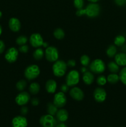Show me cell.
Returning <instances> with one entry per match:
<instances>
[{"mask_svg":"<svg viewBox=\"0 0 126 127\" xmlns=\"http://www.w3.org/2000/svg\"><path fill=\"white\" fill-rule=\"evenodd\" d=\"M101 12L100 6L96 2H90L86 5L85 8L77 9L76 11V16H86L89 18H95L100 15Z\"/></svg>","mask_w":126,"mask_h":127,"instance_id":"obj_1","label":"cell"},{"mask_svg":"<svg viewBox=\"0 0 126 127\" xmlns=\"http://www.w3.org/2000/svg\"><path fill=\"white\" fill-rule=\"evenodd\" d=\"M67 63L61 60H58L56 62H54L52 66L53 74L58 78H61L65 75L67 72Z\"/></svg>","mask_w":126,"mask_h":127,"instance_id":"obj_2","label":"cell"},{"mask_svg":"<svg viewBox=\"0 0 126 127\" xmlns=\"http://www.w3.org/2000/svg\"><path fill=\"white\" fill-rule=\"evenodd\" d=\"M106 68V66L104 61L101 59L97 58L90 62L89 64V69L90 71L94 74H100L105 72Z\"/></svg>","mask_w":126,"mask_h":127,"instance_id":"obj_3","label":"cell"},{"mask_svg":"<svg viewBox=\"0 0 126 127\" xmlns=\"http://www.w3.org/2000/svg\"><path fill=\"white\" fill-rule=\"evenodd\" d=\"M40 74V69L37 64H30L25 69L24 76L27 80L32 81L38 78Z\"/></svg>","mask_w":126,"mask_h":127,"instance_id":"obj_4","label":"cell"},{"mask_svg":"<svg viewBox=\"0 0 126 127\" xmlns=\"http://www.w3.org/2000/svg\"><path fill=\"white\" fill-rule=\"evenodd\" d=\"M80 81V73L76 69L70 70L65 77V84L69 87H74Z\"/></svg>","mask_w":126,"mask_h":127,"instance_id":"obj_5","label":"cell"},{"mask_svg":"<svg viewBox=\"0 0 126 127\" xmlns=\"http://www.w3.org/2000/svg\"><path fill=\"white\" fill-rule=\"evenodd\" d=\"M44 57L46 60L51 63H54L59 59V51L54 46H48L44 50Z\"/></svg>","mask_w":126,"mask_h":127,"instance_id":"obj_6","label":"cell"},{"mask_svg":"<svg viewBox=\"0 0 126 127\" xmlns=\"http://www.w3.org/2000/svg\"><path fill=\"white\" fill-rule=\"evenodd\" d=\"M39 122L42 127H56L58 122L53 115L49 114L42 115L40 119Z\"/></svg>","mask_w":126,"mask_h":127,"instance_id":"obj_7","label":"cell"},{"mask_svg":"<svg viewBox=\"0 0 126 127\" xmlns=\"http://www.w3.org/2000/svg\"><path fill=\"white\" fill-rule=\"evenodd\" d=\"M93 96L96 102L103 103L106 100L107 93L105 89L101 87H98L94 90Z\"/></svg>","mask_w":126,"mask_h":127,"instance_id":"obj_8","label":"cell"},{"mask_svg":"<svg viewBox=\"0 0 126 127\" xmlns=\"http://www.w3.org/2000/svg\"><path fill=\"white\" fill-rule=\"evenodd\" d=\"M53 103L58 108H63L67 103V97L65 93L60 91L56 93L54 95Z\"/></svg>","mask_w":126,"mask_h":127,"instance_id":"obj_9","label":"cell"},{"mask_svg":"<svg viewBox=\"0 0 126 127\" xmlns=\"http://www.w3.org/2000/svg\"><path fill=\"white\" fill-rule=\"evenodd\" d=\"M19 56V50L15 47H11L6 50L4 55L5 60L9 63H13L17 61Z\"/></svg>","mask_w":126,"mask_h":127,"instance_id":"obj_10","label":"cell"},{"mask_svg":"<svg viewBox=\"0 0 126 127\" xmlns=\"http://www.w3.org/2000/svg\"><path fill=\"white\" fill-rule=\"evenodd\" d=\"M30 100V95L25 91H22L19 93L15 98L16 103L19 106L25 105Z\"/></svg>","mask_w":126,"mask_h":127,"instance_id":"obj_11","label":"cell"},{"mask_svg":"<svg viewBox=\"0 0 126 127\" xmlns=\"http://www.w3.org/2000/svg\"><path fill=\"white\" fill-rule=\"evenodd\" d=\"M29 42L32 47L37 48L43 46L44 40L40 33H33L30 36Z\"/></svg>","mask_w":126,"mask_h":127,"instance_id":"obj_12","label":"cell"},{"mask_svg":"<svg viewBox=\"0 0 126 127\" xmlns=\"http://www.w3.org/2000/svg\"><path fill=\"white\" fill-rule=\"evenodd\" d=\"M69 95L77 101H81L84 98V91L79 87H72L69 91Z\"/></svg>","mask_w":126,"mask_h":127,"instance_id":"obj_13","label":"cell"},{"mask_svg":"<svg viewBox=\"0 0 126 127\" xmlns=\"http://www.w3.org/2000/svg\"><path fill=\"white\" fill-rule=\"evenodd\" d=\"M11 124L12 127H27L28 121L23 115H17L12 119Z\"/></svg>","mask_w":126,"mask_h":127,"instance_id":"obj_14","label":"cell"},{"mask_svg":"<svg viewBox=\"0 0 126 127\" xmlns=\"http://www.w3.org/2000/svg\"><path fill=\"white\" fill-rule=\"evenodd\" d=\"M8 26L11 31L14 32H17L21 30V21L17 17H11L9 20Z\"/></svg>","mask_w":126,"mask_h":127,"instance_id":"obj_15","label":"cell"},{"mask_svg":"<svg viewBox=\"0 0 126 127\" xmlns=\"http://www.w3.org/2000/svg\"><path fill=\"white\" fill-rule=\"evenodd\" d=\"M69 118V113L65 109H62L58 110L56 114V119L58 122H65Z\"/></svg>","mask_w":126,"mask_h":127,"instance_id":"obj_16","label":"cell"},{"mask_svg":"<svg viewBox=\"0 0 126 127\" xmlns=\"http://www.w3.org/2000/svg\"><path fill=\"white\" fill-rule=\"evenodd\" d=\"M57 83L54 79H48L45 84V89L49 94H54L57 89Z\"/></svg>","mask_w":126,"mask_h":127,"instance_id":"obj_17","label":"cell"},{"mask_svg":"<svg viewBox=\"0 0 126 127\" xmlns=\"http://www.w3.org/2000/svg\"><path fill=\"white\" fill-rule=\"evenodd\" d=\"M114 62L119 66H126V53L121 52L115 55Z\"/></svg>","mask_w":126,"mask_h":127,"instance_id":"obj_18","label":"cell"},{"mask_svg":"<svg viewBox=\"0 0 126 127\" xmlns=\"http://www.w3.org/2000/svg\"><path fill=\"white\" fill-rule=\"evenodd\" d=\"M82 79L84 83L86 85H91L93 83L94 79H95L93 73L92 72L88 71L87 72L83 74Z\"/></svg>","mask_w":126,"mask_h":127,"instance_id":"obj_19","label":"cell"},{"mask_svg":"<svg viewBox=\"0 0 126 127\" xmlns=\"http://www.w3.org/2000/svg\"><path fill=\"white\" fill-rule=\"evenodd\" d=\"M40 91V86L37 82L32 83L28 87V91L32 95H37Z\"/></svg>","mask_w":126,"mask_h":127,"instance_id":"obj_20","label":"cell"},{"mask_svg":"<svg viewBox=\"0 0 126 127\" xmlns=\"http://www.w3.org/2000/svg\"><path fill=\"white\" fill-rule=\"evenodd\" d=\"M44 56V51L41 47L37 48L33 52V57L35 60H41Z\"/></svg>","mask_w":126,"mask_h":127,"instance_id":"obj_21","label":"cell"},{"mask_svg":"<svg viewBox=\"0 0 126 127\" xmlns=\"http://www.w3.org/2000/svg\"><path fill=\"white\" fill-rule=\"evenodd\" d=\"M117 50L116 46L115 45H110L106 49V53L109 58H113L117 54Z\"/></svg>","mask_w":126,"mask_h":127,"instance_id":"obj_22","label":"cell"},{"mask_svg":"<svg viewBox=\"0 0 126 127\" xmlns=\"http://www.w3.org/2000/svg\"><path fill=\"white\" fill-rule=\"evenodd\" d=\"M58 110V108L56 106L53 102H48L47 104L46 111L48 114L54 116Z\"/></svg>","mask_w":126,"mask_h":127,"instance_id":"obj_23","label":"cell"},{"mask_svg":"<svg viewBox=\"0 0 126 127\" xmlns=\"http://www.w3.org/2000/svg\"><path fill=\"white\" fill-rule=\"evenodd\" d=\"M126 42V37L122 35H118L115 37L114 40V43L116 46L117 47H122L124 45Z\"/></svg>","mask_w":126,"mask_h":127,"instance_id":"obj_24","label":"cell"},{"mask_svg":"<svg viewBox=\"0 0 126 127\" xmlns=\"http://www.w3.org/2000/svg\"><path fill=\"white\" fill-rule=\"evenodd\" d=\"M106 78H107V81L111 84H116L118 83L119 81H120L119 74H117V73H111L107 75Z\"/></svg>","mask_w":126,"mask_h":127,"instance_id":"obj_25","label":"cell"},{"mask_svg":"<svg viewBox=\"0 0 126 127\" xmlns=\"http://www.w3.org/2000/svg\"><path fill=\"white\" fill-rule=\"evenodd\" d=\"M107 68L111 73H117L119 71V66L112 61L107 63Z\"/></svg>","mask_w":126,"mask_h":127,"instance_id":"obj_26","label":"cell"},{"mask_svg":"<svg viewBox=\"0 0 126 127\" xmlns=\"http://www.w3.org/2000/svg\"><path fill=\"white\" fill-rule=\"evenodd\" d=\"M53 35L56 39L62 40L65 37V32L61 28H57L53 32Z\"/></svg>","mask_w":126,"mask_h":127,"instance_id":"obj_27","label":"cell"},{"mask_svg":"<svg viewBox=\"0 0 126 127\" xmlns=\"http://www.w3.org/2000/svg\"><path fill=\"white\" fill-rule=\"evenodd\" d=\"M27 85V81L25 80H24V79H21V80H19L16 83V87L17 91L22 92L23 91V90L25 89Z\"/></svg>","mask_w":126,"mask_h":127,"instance_id":"obj_28","label":"cell"},{"mask_svg":"<svg viewBox=\"0 0 126 127\" xmlns=\"http://www.w3.org/2000/svg\"><path fill=\"white\" fill-rule=\"evenodd\" d=\"M80 62L83 66H88L90 63V58L86 55H83L80 58Z\"/></svg>","mask_w":126,"mask_h":127,"instance_id":"obj_29","label":"cell"},{"mask_svg":"<svg viewBox=\"0 0 126 127\" xmlns=\"http://www.w3.org/2000/svg\"><path fill=\"white\" fill-rule=\"evenodd\" d=\"M28 40V37H26L25 35H20L16 38V42L17 45L21 46L23 45H25Z\"/></svg>","mask_w":126,"mask_h":127,"instance_id":"obj_30","label":"cell"},{"mask_svg":"<svg viewBox=\"0 0 126 127\" xmlns=\"http://www.w3.org/2000/svg\"><path fill=\"white\" fill-rule=\"evenodd\" d=\"M119 80L121 83L125 86H126V66H124L119 72Z\"/></svg>","mask_w":126,"mask_h":127,"instance_id":"obj_31","label":"cell"},{"mask_svg":"<svg viewBox=\"0 0 126 127\" xmlns=\"http://www.w3.org/2000/svg\"><path fill=\"white\" fill-rule=\"evenodd\" d=\"M96 83L100 86H103L107 83V78L104 75H100L96 78Z\"/></svg>","mask_w":126,"mask_h":127,"instance_id":"obj_32","label":"cell"},{"mask_svg":"<svg viewBox=\"0 0 126 127\" xmlns=\"http://www.w3.org/2000/svg\"><path fill=\"white\" fill-rule=\"evenodd\" d=\"M74 6L77 9L84 8V0H74Z\"/></svg>","mask_w":126,"mask_h":127,"instance_id":"obj_33","label":"cell"},{"mask_svg":"<svg viewBox=\"0 0 126 127\" xmlns=\"http://www.w3.org/2000/svg\"><path fill=\"white\" fill-rule=\"evenodd\" d=\"M18 50L21 53H27L28 52V50H29V47H28L27 45H21L19 47Z\"/></svg>","mask_w":126,"mask_h":127,"instance_id":"obj_34","label":"cell"},{"mask_svg":"<svg viewBox=\"0 0 126 127\" xmlns=\"http://www.w3.org/2000/svg\"><path fill=\"white\" fill-rule=\"evenodd\" d=\"M60 90L61 91L63 92L64 93H66L69 91V87L66 84H63L61 86L60 88Z\"/></svg>","mask_w":126,"mask_h":127,"instance_id":"obj_35","label":"cell"},{"mask_svg":"<svg viewBox=\"0 0 126 127\" xmlns=\"http://www.w3.org/2000/svg\"><path fill=\"white\" fill-rule=\"evenodd\" d=\"M67 66L70 67V68H74L76 65V62L75 61V60H69L67 62Z\"/></svg>","mask_w":126,"mask_h":127,"instance_id":"obj_36","label":"cell"},{"mask_svg":"<svg viewBox=\"0 0 126 127\" xmlns=\"http://www.w3.org/2000/svg\"><path fill=\"white\" fill-rule=\"evenodd\" d=\"M114 2L119 6H124L126 5V0H114Z\"/></svg>","mask_w":126,"mask_h":127,"instance_id":"obj_37","label":"cell"},{"mask_svg":"<svg viewBox=\"0 0 126 127\" xmlns=\"http://www.w3.org/2000/svg\"><path fill=\"white\" fill-rule=\"evenodd\" d=\"M39 103L40 100L37 97L32 98V99H31V104H32L33 106H37V105L39 104Z\"/></svg>","mask_w":126,"mask_h":127,"instance_id":"obj_38","label":"cell"},{"mask_svg":"<svg viewBox=\"0 0 126 127\" xmlns=\"http://www.w3.org/2000/svg\"><path fill=\"white\" fill-rule=\"evenodd\" d=\"M28 112V109L27 107H25V105L22 106V108H21V113L22 115H27Z\"/></svg>","mask_w":126,"mask_h":127,"instance_id":"obj_39","label":"cell"},{"mask_svg":"<svg viewBox=\"0 0 126 127\" xmlns=\"http://www.w3.org/2000/svg\"><path fill=\"white\" fill-rule=\"evenodd\" d=\"M5 43L2 40H0V54H2L5 50Z\"/></svg>","mask_w":126,"mask_h":127,"instance_id":"obj_40","label":"cell"},{"mask_svg":"<svg viewBox=\"0 0 126 127\" xmlns=\"http://www.w3.org/2000/svg\"><path fill=\"white\" fill-rule=\"evenodd\" d=\"M56 127H68L64 122H58Z\"/></svg>","mask_w":126,"mask_h":127,"instance_id":"obj_41","label":"cell"},{"mask_svg":"<svg viewBox=\"0 0 126 127\" xmlns=\"http://www.w3.org/2000/svg\"><path fill=\"white\" fill-rule=\"evenodd\" d=\"M88 71V69L87 67L83 66H82L80 68V71H81V73H82V74L86 73V72H87Z\"/></svg>","mask_w":126,"mask_h":127,"instance_id":"obj_42","label":"cell"},{"mask_svg":"<svg viewBox=\"0 0 126 127\" xmlns=\"http://www.w3.org/2000/svg\"><path fill=\"white\" fill-rule=\"evenodd\" d=\"M43 47H44V48H46L47 47H48V43H47V42H43Z\"/></svg>","mask_w":126,"mask_h":127,"instance_id":"obj_43","label":"cell"},{"mask_svg":"<svg viewBox=\"0 0 126 127\" xmlns=\"http://www.w3.org/2000/svg\"><path fill=\"white\" fill-rule=\"evenodd\" d=\"M87 1L90 2H97L98 1H100V0H87Z\"/></svg>","mask_w":126,"mask_h":127,"instance_id":"obj_44","label":"cell"},{"mask_svg":"<svg viewBox=\"0 0 126 127\" xmlns=\"http://www.w3.org/2000/svg\"><path fill=\"white\" fill-rule=\"evenodd\" d=\"M2 26H1V25L0 24V36H1V35L2 34Z\"/></svg>","mask_w":126,"mask_h":127,"instance_id":"obj_45","label":"cell"},{"mask_svg":"<svg viewBox=\"0 0 126 127\" xmlns=\"http://www.w3.org/2000/svg\"><path fill=\"white\" fill-rule=\"evenodd\" d=\"M2 12H1V11H0V19H1V17H2Z\"/></svg>","mask_w":126,"mask_h":127,"instance_id":"obj_46","label":"cell"},{"mask_svg":"<svg viewBox=\"0 0 126 127\" xmlns=\"http://www.w3.org/2000/svg\"></svg>","mask_w":126,"mask_h":127,"instance_id":"obj_47","label":"cell"},{"mask_svg":"<svg viewBox=\"0 0 126 127\" xmlns=\"http://www.w3.org/2000/svg\"></svg>","mask_w":126,"mask_h":127,"instance_id":"obj_48","label":"cell"}]
</instances>
